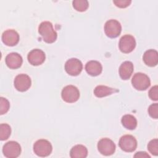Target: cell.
Wrapping results in <instances>:
<instances>
[{"instance_id":"cell-1","label":"cell","mask_w":158,"mask_h":158,"mask_svg":"<svg viewBox=\"0 0 158 158\" xmlns=\"http://www.w3.org/2000/svg\"><path fill=\"white\" fill-rule=\"evenodd\" d=\"M38 32L44 41L47 43H54L57 37V34L53 28L52 23L48 21H44L40 23L38 27Z\"/></svg>"},{"instance_id":"cell-2","label":"cell","mask_w":158,"mask_h":158,"mask_svg":"<svg viewBox=\"0 0 158 158\" xmlns=\"http://www.w3.org/2000/svg\"><path fill=\"white\" fill-rule=\"evenodd\" d=\"M52 147L49 141L46 139H39L33 144L34 152L40 157H46L51 154Z\"/></svg>"},{"instance_id":"cell-3","label":"cell","mask_w":158,"mask_h":158,"mask_svg":"<svg viewBox=\"0 0 158 158\" xmlns=\"http://www.w3.org/2000/svg\"><path fill=\"white\" fill-rule=\"evenodd\" d=\"M131 83L133 86L137 90H146L151 85L150 79L148 76L143 73H136L132 79Z\"/></svg>"},{"instance_id":"cell-4","label":"cell","mask_w":158,"mask_h":158,"mask_svg":"<svg viewBox=\"0 0 158 158\" xmlns=\"http://www.w3.org/2000/svg\"><path fill=\"white\" fill-rule=\"evenodd\" d=\"M61 96L65 102L73 103L77 101L79 99L80 91L76 86L73 85H67L62 89Z\"/></svg>"},{"instance_id":"cell-5","label":"cell","mask_w":158,"mask_h":158,"mask_svg":"<svg viewBox=\"0 0 158 158\" xmlns=\"http://www.w3.org/2000/svg\"><path fill=\"white\" fill-rule=\"evenodd\" d=\"M118 146L123 151L131 152L136 149L137 141L133 136L125 135L120 138Z\"/></svg>"},{"instance_id":"cell-6","label":"cell","mask_w":158,"mask_h":158,"mask_svg":"<svg viewBox=\"0 0 158 158\" xmlns=\"http://www.w3.org/2000/svg\"><path fill=\"white\" fill-rule=\"evenodd\" d=\"M121 31L122 26L120 22L117 20H109L104 25L105 33L110 38H114L118 36L121 33Z\"/></svg>"},{"instance_id":"cell-7","label":"cell","mask_w":158,"mask_h":158,"mask_svg":"<svg viewBox=\"0 0 158 158\" xmlns=\"http://www.w3.org/2000/svg\"><path fill=\"white\" fill-rule=\"evenodd\" d=\"M2 152L6 157L16 158L20 154L21 147L17 142L10 141L3 146Z\"/></svg>"},{"instance_id":"cell-8","label":"cell","mask_w":158,"mask_h":158,"mask_svg":"<svg viewBox=\"0 0 158 158\" xmlns=\"http://www.w3.org/2000/svg\"><path fill=\"white\" fill-rule=\"evenodd\" d=\"M118 46L121 52L126 54L130 53L135 48V39L130 35H123L120 39Z\"/></svg>"},{"instance_id":"cell-9","label":"cell","mask_w":158,"mask_h":158,"mask_svg":"<svg viewBox=\"0 0 158 158\" xmlns=\"http://www.w3.org/2000/svg\"><path fill=\"white\" fill-rule=\"evenodd\" d=\"M98 149L102 155L110 156L115 152V144L109 138H102L98 143Z\"/></svg>"},{"instance_id":"cell-10","label":"cell","mask_w":158,"mask_h":158,"mask_svg":"<svg viewBox=\"0 0 158 158\" xmlns=\"http://www.w3.org/2000/svg\"><path fill=\"white\" fill-rule=\"evenodd\" d=\"M83 69L81 62L77 58H71L67 60L65 64L66 72L72 76L78 75Z\"/></svg>"},{"instance_id":"cell-11","label":"cell","mask_w":158,"mask_h":158,"mask_svg":"<svg viewBox=\"0 0 158 158\" xmlns=\"http://www.w3.org/2000/svg\"><path fill=\"white\" fill-rule=\"evenodd\" d=\"M15 89L20 92L28 90L31 86V81L30 77L27 74H19L17 75L14 81Z\"/></svg>"},{"instance_id":"cell-12","label":"cell","mask_w":158,"mask_h":158,"mask_svg":"<svg viewBox=\"0 0 158 158\" xmlns=\"http://www.w3.org/2000/svg\"><path fill=\"white\" fill-rule=\"evenodd\" d=\"M46 56L44 51L39 49L31 50L27 56V59L29 63L35 66L42 64L45 60Z\"/></svg>"},{"instance_id":"cell-13","label":"cell","mask_w":158,"mask_h":158,"mask_svg":"<svg viewBox=\"0 0 158 158\" xmlns=\"http://www.w3.org/2000/svg\"><path fill=\"white\" fill-rule=\"evenodd\" d=\"M2 41L8 46H14L19 41V35L14 30H7L2 35Z\"/></svg>"},{"instance_id":"cell-14","label":"cell","mask_w":158,"mask_h":158,"mask_svg":"<svg viewBox=\"0 0 158 158\" xmlns=\"http://www.w3.org/2000/svg\"><path fill=\"white\" fill-rule=\"evenodd\" d=\"M6 64L11 69H17L21 67L23 59L22 56L17 52H11L6 57Z\"/></svg>"},{"instance_id":"cell-15","label":"cell","mask_w":158,"mask_h":158,"mask_svg":"<svg viewBox=\"0 0 158 158\" xmlns=\"http://www.w3.org/2000/svg\"><path fill=\"white\" fill-rule=\"evenodd\" d=\"M143 59L146 65L154 67L158 63V52L156 50L149 49L144 53Z\"/></svg>"},{"instance_id":"cell-16","label":"cell","mask_w":158,"mask_h":158,"mask_svg":"<svg viewBox=\"0 0 158 158\" xmlns=\"http://www.w3.org/2000/svg\"><path fill=\"white\" fill-rule=\"evenodd\" d=\"M85 70L89 75L95 77L101 73L102 67L101 63L98 61L90 60L86 64Z\"/></svg>"},{"instance_id":"cell-17","label":"cell","mask_w":158,"mask_h":158,"mask_svg":"<svg viewBox=\"0 0 158 158\" xmlns=\"http://www.w3.org/2000/svg\"><path fill=\"white\" fill-rule=\"evenodd\" d=\"M133 64L130 61L123 62L119 67V75L122 79L128 80L133 72Z\"/></svg>"},{"instance_id":"cell-18","label":"cell","mask_w":158,"mask_h":158,"mask_svg":"<svg viewBox=\"0 0 158 158\" xmlns=\"http://www.w3.org/2000/svg\"><path fill=\"white\" fill-rule=\"evenodd\" d=\"M70 156L72 158H85L88 156V149L83 145H75L71 149Z\"/></svg>"},{"instance_id":"cell-19","label":"cell","mask_w":158,"mask_h":158,"mask_svg":"<svg viewBox=\"0 0 158 158\" xmlns=\"http://www.w3.org/2000/svg\"><path fill=\"white\" fill-rule=\"evenodd\" d=\"M117 91V90H115L114 88L104 85H99L94 88V94L98 98H103L110 95L111 94Z\"/></svg>"},{"instance_id":"cell-20","label":"cell","mask_w":158,"mask_h":158,"mask_svg":"<svg viewBox=\"0 0 158 158\" xmlns=\"http://www.w3.org/2000/svg\"><path fill=\"white\" fill-rule=\"evenodd\" d=\"M121 122L122 125L128 130H134L137 126L136 118L130 114L124 115L121 119Z\"/></svg>"},{"instance_id":"cell-21","label":"cell","mask_w":158,"mask_h":158,"mask_svg":"<svg viewBox=\"0 0 158 158\" xmlns=\"http://www.w3.org/2000/svg\"><path fill=\"white\" fill-rule=\"evenodd\" d=\"M11 133L10 127L7 123H1L0 125V139L1 141L6 140L9 138Z\"/></svg>"},{"instance_id":"cell-22","label":"cell","mask_w":158,"mask_h":158,"mask_svg":"<svg viewBox=\"0 0 158 158\" xmlns=\"http://www.w3.org/2000/svg\"><path fill=\"white\" fill-rule=\"evenodd\" d=\"M73 8L79 12H84L88 8L89 3L86 0H74L72 2Z\"/></svg>"},{"instance_id":"cell-23","label":"cell","mask_w":158,"mask_h":158,"mask_svg":"<svg viewBox=\"0 0 158 158\" xmlns=\"http://www.w3.org/2000/svg\"><path fill=\"white\" fill-rule=\"evenodd\" d=\"M148 149L152 155H158V139H154L151 140L148 144Z\"/></svg>"},{"instance_id":"cell-24","label":"cell","mask_w":158,"mask_h":158,"mask_svg":"<svg viewBox=\"0 0 158 158\" xmlns=\"http://www.w3.org/2000/svg\"><path fill=\"white\" fill-rule=\"evenodd\" d=\"M10 107V104L9 101L2 97L0 98V114L1 115H3L4 114H6L9 109Z\"/></svg>"},{"instance_id":"cell-25","label":"cell","mask_w":158,"mask_h":158,"mask_svg":"<svg viewBox=\"0 0 158 158\" xmlns=\"http://www.w3.org/2000/svg\"><path fill=\"white\" fill-rule=\"evenodd\" d=\"M148 113L149 115L155 119L158 118V104L154 103L151 104L148 108Z\"/></svg>"},{"instance_id":"cell-26","label":"cell","mask_w":158,"mask_h":158,"mask_svg":"<svg viewBox=\"0 0 158 158\" xmlns=\"http://www.w3.org/2000/svg\"><path fill=\"white\" fill-rule=\"evenodd\" d=\"M149 96L153 101H157L158 99V87L157 85L152 86L149 91Z\"/></svg>"},{"instance_id":"cell-27","label":"cell","mask_w":158,"mask_h":158,"mask_svg":"<svg viewBox=\"0 0 158 158\" xmlns=\"http://www.w3.org/2000/svg\"><path fill=\"white\" fill-rule=\"evenodd\" d=\"M113 2L115 4V5L120 8H125L130 6V4L131 2V1L128 0H117V1H113Z\"/></svg>"},{"instance_id":"cell-28","label":"cell","mask_w":158,"mask_h":158,"mask_svg":"<svg viewBox=\"0 0 158 158\" xmlns=\"http://www.w3.org/2000/svg\"><path fill=\"white\" fill-rule=\"evenodd\" d=\"M134 157H141V158H150L151 156L146 152H137L135 155Z\"/></svg>"}]
</instances>
